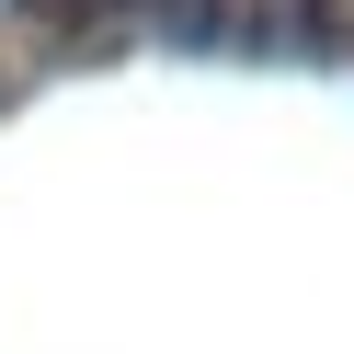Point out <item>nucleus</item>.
Here are the masks:
<instances>
[{"mask_svg":"<svg viewBox=\"0 0 354 354\" xmlns=\"http://www.w3.org/2000/svg\"><path fill=\"white\" fill-rule=\"evenodd\" d=\"M12 12H35V24H115V12H138V0H12Z\"/></svg>","mask_w":354,"mask_h":354,"instance_id":"1","label":"nucleus"}]
</instances>
